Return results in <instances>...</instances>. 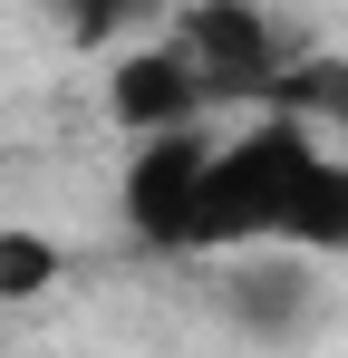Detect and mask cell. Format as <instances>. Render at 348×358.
<instances>
[{
    "mask_svg": "<svg viewBox=\"0 0 348 358\" xmlns=\"http://www.w3.org/2000/svg\"><path fill=\"white\" fill-rule=\"evenodd\" d=\"M310 165H319V136L261 107L232 145H213V155H203L194 252H261V242L281 233V203H290V184L310 175Z\"/></svg>",
    "mask_w": 348,
    "mask_h": 358,
    "instance_id": "1",
    "label": "cell"
},
{
    "mask_svg": "<svg viewBox=\"0 0 348 358\" xmlns=\"http://www.w3.org/2000/svg\"><path fill=\"white\" fill-rule=\"evenodd\" d=\"M203 155H213V136H203V126L145 136V145L126 155L116 203H126V233L145 242V252H194V194H203Z\"/></svg>",
    "mask_w": 348,
    "mask_h": 358,
    "instance_id": "2",
    "label": "cell"
},
{
    "mask_svg": "<svg viewBox=\"0 0 348 358\" xmlns=\"http://www.w3.org/2000/svg\"><path fill=\"white\" fill-rule=\"evenodd\" d=\"M174 49L203 78V97H252V107H261V87L281 78V39H271V20H261L252 0H184Z\"/></svg>",
    "mask_w": 348,
    "mask_h": 358,
    "instance_id": "3",
    "label": "cell"
},
{
    "mask_svg": "<svg viewBox=\"0 0 348 358\" xmlns=\"http://www.w3.org/2000/svg\"><path fill=\"white\" fill-rule=\"evenodd\" d=\"M203 78L184 68V49L174 39H155V49H126V59L107 68V117L145 145V136H174V126H203Z\"/></svg>",
    "mask_w": 348,
    "mask_h": 358,
    "instance_id": "4",
    "label": "cell"
},
{
    "mask_svg": "<svg viewBox=\"0 0 348 358\" xmlns=\"http://www.w3.org/2000/svg\"><path fill=\"white\" fill-rule=\"evenodd\" d=\"M271 242H281V252H348V165H339V155H319L310 175L290 184Z\"/></svg>",
    "mask_w": 348,
    "mask_h": 358,
    "instance_id": "5",
    "label": "cell"
},
{
    "mask_svg": "<svg viewBox=\"0 0 348 358\" xmlns=\"http://www.w3.org/2000/svg\"><path fill=\"white\" fill-rule=\"evenodd\" d=\"M261 107L290 126H310V136H348V59H300L281 68L271 87H261Z\"/></svg>",
    "mask_w": 348,
    "mask_h": 358,
    "instance_id": "6",
    "label": "cell"
},
{
    "mask_svg": "<svg viewBox=\"0 0 348 358\" xmlns=\"http://www.w3.org/2000/svg\"><path fill=\"white\" fill-rule=\"evenodd\" d=\"M58 271H68V252L49 233H29V223H0V310H20V300H49Z\"/></svg>",
    "mask_w": 348,
    "mask_h": 358,
    "instance_id": "7",
    "label": "cell"
},
{
    "mask_svg": "<svg viewBox=\"0 0 348 358\" xmlns=\"http://www.w3.org/2000/svg\"><path fill=\"white\" fill-rule=\"evenodd\" d=\"M49 10H58V29H68L78 49H97V39H116L126 20H145L155 0H49Z\"/></svg>",
    "mask_w": 348,
    "mask_h": 358,
    "instance_id": "8",
    "label": "cell"
}]
</instances>
